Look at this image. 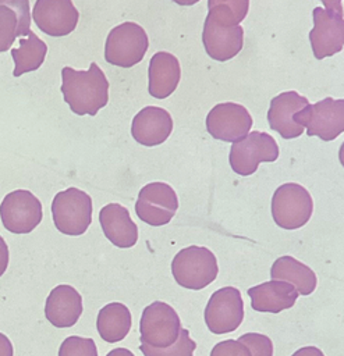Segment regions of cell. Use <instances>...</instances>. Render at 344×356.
Here are the masks:
<instances>
[{
  "label": "cell",
  "mask_w": 344,
  "mask_h": 356,
  "mask_svg": "<svg viewBox=\"0 0 344 356\" xmlns=\"http://www.w3.org/2000/svg\"><path fill=\"white\" fill-rule=\"evenodd\" d=\"M82 296L71 285H57L45 302V316L57 328L72 327L82 314Z\"/></svg>",
  "instance_id": "obj_18"
},
{
  "label": "cell",
  "mask_w": 344,
  "mask_h": 356,
  "mask_svg": "<svg viewBox=\"0 0 344 356\" xmlns=\"http://www.w3.org/2000/svg\"><path fill=\"white\" fill-rule=\"evenodd\" d=\"M279 157V145L266 132L252 131L231 145L228 161L233 171L241 177L253 174L260 163H273Z\"/></svg>",
  "instance_id": "obj_9"
},
{
  "label": "cell",
  "mask_w": 344,
  "mask_h": 356,
  "mask_svg": "<svg viewBox=\"0 0 344 356\" xmlns=\"http://www.w3.org/2000/svg\"><path fill=\"white\" fill-rule=\"evenodd\" d=\"M214 6H227L234 13L238 22H241L248 14L249 0H208V8Z\"/></svg>",
  "instance_id": "obj_31"
},
{
  "label": "cell",
  "mask_w": 344,
  "mask_h": 356,
  "mask_svg": "<svg viewBox=\"0 0 344 356\" xmlns=\"http://www.w3.org/2000/svg\"><path fill=\"white\" fill-rule=\"evenodd\" d=\"M338 159H340V164L344 167V142L341 143L340 146V150H338Z\"/></svg>",
  "instance_id": "obj_38"
},
{
  "label": "cell",
  "mask_w": 344,
  "mask_h": 356,
  "mask_svg": "<svg viewBox=\"0 0 344 356\" xmlns=\"http://www.w3.org/2000/svg\"><path fill=\"white\" fill-rule=\"evenodd\" d=\"M202 42L206 54L216 61H228L240 53L244 44V29L231 8L227 6L208 8Z\"/></svg>",
  "instance_id": "obj_2"
},
{
  "label": "cell",
  "mask_w": 344,
  "mask_h": 356,
  "mask_svg": "<svg viewBox=\"0 0 344 356\" xmlns=\"http://www.w3.org/2000/svg\"><path fill=\"white\" fill-rule=\"evenodd\" d=\"M99 222L104 236L117 248H132L138 241V227L131 220L127 207L109 203L99 211Z\"/></svg>",
  "instance_id": "obj_20"
},
{
  "label": "cell",
  "mask_w": 344,
  "mask_h": 356,
  "mask_svg": "<svg viewBox=\"0 0 344 356\" xmlns=\"http://www.w3.org/2000/svg\"><path fill=\"white\" fill-rule=\"evenodd\" d=\"M46 53L47 44L32 31L26 38H19V46L11 49V57L15 63L13 75L21 76L25 72L36 71L43 64Z\"/></svg>",
  "instance_id": "obj_24"
},
{
  "label": "cell",
  "mask_w": 344,
  "mask_h": 356,
  "mask_svg": "<svg viewBox=\"0 0 344 356\" xmlns=\"http://www.w3.org/2000/svg\"><path fill=\"white\" fill-rule=\"evenodd\" d=\"M177 209V193L164 182H150L145 185L139 191L135 202V213L138 218L152 227L169 224Z\"/></svg>",
  "instance_id": "obj_12"
},
{
  "label": "cell",
  "mask_w": 344,
  "mask_h": 356,
  "mask_svg": "<svg viewBox=\"0 0 344 356\" xmlns=\"http://www.w3.org/2000/svg\"><path fill=\"white\" fill-rule=\"evenodd\" d=\"M58 356H97V348L92 338L71 335L61 342Z\"/></svg>",
  "instance_id": "obj_27"
},
{
  "label": "cell",
  "mask_w": 344,
  "mask_h": 356,
  "mask_svg": "<svg viewBox=\"0 0 344 356\" xmlns=\"http://www.w3.org/2000/svg\"><path fill=\"white\" fill-rule=\"evenodd\" d=\"M131 312L130 309L120 303L111 302L100 309L96 318V328L100 338L109 343H116L123 341L131 330Z\"/></svg>",
  "instance_id": "obj_23"
},
{
  "label": "cell",
  "mask_w": 344,
  "mask_h": 356,
  "mask_svg": "<svg viewBox=\"0 0 344 356\" xmlns=\"http://www.w3.org/2000/svg\"><path fill=\"white\" fill-rule=\"evenodd\" d=\"M31 15L42 32L54 38L71 33L79 18L71 0H36Z\"/></svg>",
  "instance_id": "obj_15"
},
{
  "label": "cell",
  "mask_w": 344,
  "mask_h": 356,
  "mask_svg": "<svg viewBox=\"0 0 344 356\" xmlns=\"http://www.w3.org/2000/svg\"><path fill=\"white\" fill-rule=\"evenodd\" d=\"M252 117L238 103L226 102L216 104L206 115V131L219 140L237 142L249 134Z\"/></svg>",
  "instance_id": "obj_13"
},
{
  "label": "cell",
  "mask_w": 344,
  "mask_h": 356,
  "mask_svg": "<svg viewBox=\"0 0 344 356\" xmlns=\"http://www.w3.org/2000/svg\"><path fill=\"white\" fill-rule=\"evenodd\" d=\"M0 6H7L11 8L18 18V29L17 36L25 38L31 32V8H29V0H0Z\"/></svg>",
  "instance_id": "obj_28"
},
{
  "label": "cell",
  "mask_w": 344,
  "mask_h": 356,
  "mask_svg": "<svg viewBox=\"0 0 344 356\" xmlns=\"http://www.w3.org/2000/svg\"><path fill=\"white\" fill-rule=\"evenodd\" d=\"M106 356H135V355L127 348H116V349L110 350Z\"/></svg>",
  "instance_id": "obj_36"
},
{
  "label": "cell",
  "mask_w": 344,
  "mask_h": 356,
  "mask_svg": "<svg viewBox=\"0 0 344 356\" xmlns=\"http://www.w3.org/2000/svg\"><path fill=\"white\" fill-rule=\"evenodd\" d=\"M251 306L260 313H280L295 305L298 292L292 284L270 280L248 289Z\"/></svg>",
  "instance_id": "obj_19"
},
{
  "label": "cell",
  "mask_w": 344,
  "mask_h": 356,
  "mask_svg": "<svg viewBox=\"0 0 344 356\" xmlns=\"http://www.w3.org/2000/svg\"><path fill=\"white\" fill-rule=\"evenodd\" d=\"M306 97L295 90H288L277 95L270 100L267 110V122L270 128L280 134L283 139H295L304 134V127L294 121V114L308 106Z\"/></svg>",
  "instance_id": "obj_16"
},
{
  "label": "cell",
  "mask_w": 344,
  "mask_h": 356,
  "mask_svg": "<svg viewBox=\"0 0 344 356\" xmlns=\"http://www.w3.org/2000/svg\"><path fill=\"white\" fill-rule=\"evenodd\" d=\"M313 211L311 193L299 184L287 182L280 185L272 197L273 221L284 229L304 227Z\"/></svg>",
  "instance_id": "obj_6"
},
{
  "label": "cell",
  "mask_w": 344,
  "mask_h": 356,
  "mask_svg": "<svg viewBox=\"0 0 344 356\" xmlns=\"http://www.w3.org/2000/svg\"><path fill=\"white\" fill-rule=\"evenodd\" d=\"M173 131V118L162 107L146 106L132 120L131 135L143 146H157L163 143Z\"/></svg>",
  "instance_id": "obj_17"
},
{
  "label": "cell",
  "mask_w": 344,
  "mask_h": 356,
  "mask_svg": "<svg viewBox=\"0 0 344 356\" xmlns=\"http://www.w3.org/2000/svg\"><path fill=\"white\" fill-rule=\"evenodd\" d=\"M149 95L156 99L169 97L178 86L181 78L180 61L167 51H157L152 56L148 70Z\"/></svg>",
  "instance_id": "obj_21"
},
{
  "label": "cell",
  "mask_w": 344,
  "mask_h": 356,
  "mask_svg": "<svg viewBox=\"0 0 344 356\" xmlns=\"http://www.w3.org/2000/svg\"><path fill=\"white\" fill-rule=\"evenodd\" d=\"M61 93L74 114L93 117L109 102V81L96 63H91L88 71L64 67Z\"/></svg>",
  "instance_id": "obj_1"
},
{
  "label": "cell",
  "mask_w": 344,
  "mask_h": 356,
  "mask_svg": "<svg viewBox=\"0 0 344 356\" xmlns=\"http://www.w3.org/2000/svg\"><path fill=\"white\" fill-rule=\"evenodd\" d=\"M291 356H325V353L316 346H304L295 350Z\"/></svg>",
  "instance_id": "obj_35"
},
{
  "label": "cell",
  "mask_w": 344,
  "mask_h": 356,
  "mask_svg": "<svg viewBox=\"0 0 344 356\" xmlns=\"http://www.w3.org/2000/svg\"><path fill=\"white\" fill-rule=\"evenodd\" d=\"M313 28L309 32L311 47L315 58L323 60L343 50L344 46V18L315 7L312 11Z\"/></svg>",
  "instance_id": "obj_14"
},
{
  "label": "cell",
  "mask_w": 344,
  "mask_h": 356,
  "mask_svg": "<svg viewBox=\"0 0 344 356\" xmlns=\"http://www.w3.org/2000/svg\"><path fill=\"white\" fill-rule=\"evenodd\" d=\"M270 278L292 284L298 295L304 296L313 293L318 285L315 271L292 256H281L276 259L270 268Z\"/></svg>",
  "instance_id": "obj_22"
},
{
  "label": "cell",
  "mask_w": 344,
  "mask_h": 356,
  "mask_svg": "<svg viewBox=\"0 0 344 356\" xmlns=\"http://www.w3.org/2000/svg\"><path fill=\"white\" fill-rule=\"evenodd\" d=\"M52 216L61 234L82 235L92 222V199L78 188L61 191L53 197Z\"/></svg>",
  "instance_id": "obj_4"
},
{
  "label": "cell",
  "mask_w": 344,
  "mask_h": 356,
  "mask_svg": "<svg viewBox=\"0 0 344 356\" xmlns=\"http://www.w3.org/2000/svg\"><path fill=\"white\" fill-rule=\"evenodd\" d=\"M196 342L189 337L187 328H181L178 339L167 348H153L146 343L139 345V350L143 356H194Z\"/></svg>",
  "instance_id": "obj_25"
},
{
  "label": "cell",
  "mask_w": 344,
  "mask_h": 356,
  "mask_svg": "<svg viewBox=\"0 0 344 356\" xmlns=\"http://www.w3.org/2000/svg\"><path fill=\"white\" fill-rule=\"evenodd\" d=\"M180 331V316L169 303L155 300L143 309L139 320L141 343L153 348H167L178 339Z\"/></svg>",
  "instance_id": "obj_8"
},
{
  "label": "cell",
  "mask_w": 344,
  "mask_h": 356,
  "mask_svg": "<svg viewBox=\"0 0 344 356\" xmlns=\"http://www.w3.org/2000/svg\"><path fill=\"white\" fill-rule=\"evenodd\" d=\"M42 203L26 189L7 193L0 204L3 227L11 234H29L42 221Z\"/></svg>",
  "instance_id": "obj_10"
},
{
  "label": "cell",
  "mask_w": 344,
  "mask_h": 356,
  "mask_svg": "<svg viewBox=\"0 0 344 356\" xmlns=\"http://www.w3.org/2000/svg\"><path fill=\"white\" fill-rule=\"evenodd\" d=\"M237 341L249 349L251 356H273V342L265 334L247 332Z\"/></svg>",
  "instance_id": "obj_29"
},
{
  "label": "cell",
  "mask_w": 344,
  "mask_h": 356,
  "mask_svg": "<svg viewBox=\"0 0 344 356\" xmlns=\"http://www.w3.org/2000/svg\"><path fill=\"white\" fill-rule=\"evenodd\" d=\"M174 3H177L178 6H194L196 4L199 0H171Z\"/></svg>",
  "instance_id": "obj_37"
},
{
  "label": "cell",
  "mask_w": 344,
  "mask_h": 356,
  "mask_svg": "<svg viewBox=\"0 0 344 356\" xmlns=\"http://www.w3.org/2000/svg\"><path fill=\"white\" fill-rule=\"evenodd\" d=\"M149 47L145 29L135 22H123L114 26L104 43V58L109 64L130 68L142 61Z\"/></svg>",
  "instance_id": "obj_5"
},
{
  "label": "cell",
  "mask_w": 344,
  "mask_h": 356,
  "mask_svg": "<svg viewBox=\"0 0 344 356\" xmlns=\"http://www.w3.org/2000/svg\"><path fill=\"white\" fill-rule=\"evenodd\" d=\"M210 356H251V352L237 339H226L212 348Z\"/></svg>",
  "instance_id": "obj_30"
},
{
  "label": "cell",
  "mask_w": 344,
  "mask_h": 356,
  "mask_svg": "<svg viewBox=\"0 0 344 356\" xmlns=\"http://www.w3.org/2000/svg\"><path fill=\"white\" fill-rule=\"evenodd\" d=\"M18 29L17 14L7 6H0V53L11 49Z\"/></svg>",
  "instance_id": "obj_26"
},
{
  "label": "cell",
  "mask_w": 344,
  "mask_h": 356,
  "mask_svg": "<svg viewBox=\"0 0 344 356\" xmlns=\"http://www.w3.org/2000/svg\"><path fill=\"white\" fill-rule=\"evenodd\" d=\"M294 121L306 128L308 136L333 140L344 132V99L326 97L294 114Z\"/></svg>",
  "instance_id": "obj_7"
},
{
  "label": "cell",
  "mask_w": 344,
  "mask_h": 356,
  "mask_svg": "<svg viewBox=\"0 0 344 356\" xmlns=\"http://www.w3.org/2000/svg\"><path fill=\"white\" fill-rule=\"evenodd\" d=\"M325 6V10L329 13H333L338 17H344V11H343V4L341 0H320Z\"/></svg>",
  "instance_id": "obj_33"
},
{
  "label": "cell",
  "mask_w": 344,
  "mask_h": 356,
  "mask_svg": "<svg viewBox=\"0 0 344 356\" xmlns=\"http://www.w3.org/2000/svg\"><path fill=\"white\" fill-rule=\"evenodd\" d=\"M13 345L7 335L0 332V356H13Z\"/></svg>",
  "instance_id": "obj_34"
},
{
  "label": "cell",
  "mask_w": 344,
  "mask_h": 356,
  "mask_svg": "<svg viewBox=\"0 0 344 356\" xmlns=\"http://www.w3.org/2000/svg\"><path fill=\"white\" fill-rule=\"evenodd\" d=\"M244 320V300L240 289L223 286L212 293L205 307V323L212 334L235 331Z\"/></svg>",
  "instance_id": "obj_11"
},
{
  "label": "cell",
  "mask_w": 344,
  "mask_h": 356,
  "mask_svg": "<svg viewBox=\"0 0 344 356\" xmlns=\"http://www.w3.org/2000/svg\"><path fill=\"white\" fill-rule=\"evenodd\" d=\"M8 259H10L8 246L4 241V238L0 235V277L6 273V270L8 267Z\"/></svg>",
  "instance_id": "obj_32"
},
{
  "label": "cell",
  "mask_w": 344,
  "mask_h": 356,
  "mask_svg": "<svg viewBox=\"0 0 344 356\" xmlns=\"http://www.w3.org/2000/svg\"><path fill=\"white\" fill-rule=\"evenodd\" d=\"M171 273L180 286L199 291L217 278V259L208 248L191 245L181 249L174 256L171 261Z\"/></svg>",
  "instance_id": "obj_3"
}]
</instances>
